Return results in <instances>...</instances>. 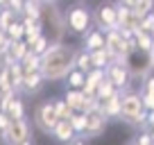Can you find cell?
<instances>
[{
	"instance_id": "cell-10",
	"label": "cell",
	"mask_w": 154,
	"mask_h": 145,
	"mask_svg": "<svg viewBox=\"0 0 154 145\" xmlns=\"http://www.w3.org/2000/svg\"><path fill=\"white\" fill-rule=\"evenodd\" d=\"M106 122H109V118L104 116L102 106H95V109H91V111L86 113V131H84V136H86V138H95V136L104 134Z\"/></svg>"
},
{
	"instance_id": "cell-18",
	"label": "cell",
	"mask_w": 154,
	"mask_h": 145,
	"mask_svg": "<svg viewBox=\"0 0 154 145\" xmlns=\"http://www.w3.org/2000/svg\"><path fill=\"white\" fill-rule=\"evenodd\" d=\"M134 43H136V48L143 50V52H152V48H154L152 34L145 32V29H136L134 32Z\"/></svg>"
},
{
	"instance_id": "cell-9",
	"label": "cell",
	"mask_w": 154,
	"mask_h": 145,
	"mask_svg": "<svg viewBox=\"0 0 154 145\" xmlns=\"http://www.w3.org/2000/svg\"><path fill=\"white\" fill-rule=\"evenodd\" d=\"M104 75L113 82V86L118 88V91H125V88L129 86L131 75H129V70H127L125 59H113V61L104 68Z\"/></svg>"
},
{
	"instance_id": "cell-8",
	"label": "cell",
	"mask_w": 154,
	"mask_h": 145,
	"mask_svg": "<svg viewBox=\"0 0 154 145\" xmlns=\"http://www.w3.org/2000/svg\"><path fill=\"white\" fill-rule=\"evenodd\" d=\"M125 63H127L129 75H134V77H145V75L152 72V68H154L152 66V54L143 52V50H138V48H131L129 52H127Z\"/></svg>"
},
{
	"instance_id": "cell-30",
	"label": "cell",
	"mask_w": 154,
	"mask_h": 145,
	"mask_svg": "<svg viewBox=\"0 0 154 145\" xmlns=\"http://www.w3.org/2000/svg\"><path fill=\"white\" fill-rule=\"evenodd\" d=\"M140 97H143V104L147 111H152L154 109V93H140Z\"/></svg>"
},
{
	"instance_id": "cell-37",
	"label": "cell",
	"mask_w": 154,
	"mask_h": 145,
	"mask_svg": "<svg viewBox=\"0 0 154 145\" xmlns=\"http://www.w3.org/2000/svg\"><path fill=\"white\" fill-rule=\"evenodd\" d=\"M7 2H9V0H0V7H5V5H7Z\"/></svg>"
},
{
	"instance_id": "cell-21",
	"label": "cell",
	"mask_w": 154,
	"mask_h": 145,
	"mask_svg": "<svg viewBox=\"0 0 154 145\" xmlns=\"http://www.w3.org/2000/svg\"><path fill=\"white\" fill-rule=\"evenodd\" d=\"M7 72H9V82H11V86H14V91H18L20 82H23V66H20V61L7 63Z\"/></svg>"
},
{
	"instance_id": "cell-29",
	"label": "cell",
	"mask_w": 154,
	"mask_h": 145,
	"mask_svg": "<svg viewBox=\"0 0 154 145\" xmlns=\"http://www.w3.org/2000/svg\"><path fill=\"white\" fill-rule=\"evenodd\" d=\"M140 93H154V72H147L143 77V86H140Z\"/></svg>"
},
{
	"instance_id": "cell-5",
	"label": "cell",
	"mask_w": 154,
	"mask_h": 145,
	"mask_svg": "<svg viewBox=\"0 0 154 145\" xmlns=\"http://www.w3.org/2000/svg\"><path fill=\"white\" fill-rule=\"evenodd\" d=\"M93 16V25L102 32H109V29H116L118 27V2H100L95 9L91 11Z\"/></svg>"
},
{
	"instance_id": "cell-25",
	"label": "cell",
	"mask_w": 154,
	"mask_h": 145,
	"mask_svg": "<svg viewBox=\"0 0 154 145\" xmlns=\"http://www.w3.org/2000/svg\"><path fill=\"white\" fill-rule=\"evenodd\" d=\"M54 109H57V116H59V120H70L72 118V109L68 106V102L63 100V97H59V100H54Z\"/></svg>"
},
{
	"instance_id": "cell-20",
	"label": "cell",
	"mask_w": 154,
	"mask_h": 145,
	"mask_svg": "<svg viewBox=\"0 0 154 145\" xmlns=\"http://www.w3.org/2000/svg\"><path fill=\"white\" fill-rule=\"evenodd\" d=\"M91 63L93 68H106L111 63V54L106 48H97V50H91Z\"/></svg>"
},
{
	"instance_id": "cell-22",
	"label": "cell",
	"mask_w": 154,
	"mask_h": 145,
	"mask_svg": "<svg viewBox=\"0 0 154 145\" xmlns=\"http://www.w3.org/2000/svg\"><path fill=\"white\" fill-rule=\"evenodd\" d=\"M75 68L77 70H82V72H88L93 68V63H91V52L88 50H77V54H75Z\"/></svg>"
},
{
	"instance_id": "cell-39",
	"label": "cell",
	"mask_w": 154,
	"mask_h": 145,
	"mask_svg": "<svg viewBox=\"0 0 154 145\" xmlns=\"http://www.w3.org/2000/svg\"><path fill=\"white\" fill-rule=\"evenodd\" d=\"M149 34H152V39H154V29H152V32H149Z\"/></svg>"
},
{
	"instance_id": "cell-16",
	"label": "cell",
	"mask_w": 154,
	"mask_h": 145,
	"mask_svg": "<svg viewBox=\"0 0 154 145\" xmlns=\"http://www.w3.org/2000/svg\"><path fill=\"white\" fill-rule=\"evenodd\" d=\"M2 111L9 116V120H18V118H25V102L14 93V95L7 100V104L2 106Z\"/></svg>"
},
{
	"instance_id": "cell-2",
	"label": "cell",
	"mask_w": 154,
	"mask_h": 145,
	"mask_svg": "<svg viewBox=\"0 0 154 145\" xmlns=\"http://www.w3.org/2000/svg\"><path fill=\"white\" fill-rule=\"evenodd\" d=\"M41 2V23H43V34L50 41H63L66 36V18L59 11L54 0H38Z\"/></svg>"
},
{
	"instance_id": "cell-19",
	"label": "cell",
	"mask_w": 154,
	"mask_h": 145,
	"mask_svg": "<svg viewBox=\"0 0 154 145\" xmlns=\"http://www.w3.org/2000/svg\"><path fill=\"white\" fill-rule=\"evenodd\" d=\"M5 34L9 36V41H20V39H25V25H23V20H20V16H18L16 20H11V23L5 27Z\"/></svg>"
},
{
	"instance_id": "cell-32",
	"label": "cell",
	"mask_w": 154,
	"mask_h": 145,
	"mask_svg": "<svg viewBox=\"0 0 154 145\" xmlns=\"http://www.w3.org/2000/svg\"><path fill=\"white\" fill-rule=\"evenodd\" d=\"M7 43H9V36L5 34V29H0V52L7 48Z\"/></svg>"
},
{
	"instance_id": "cell-14",
	"label": "cell",
	"mask_w": 154,
	"mask_h": 145,
	"mask_svg": "<svg viewBox=\"0 0 154 145\" xmlns=\"http://www.w3.org/2000/svg\"><path fill=\"white\" fill-rule=\"evenodd\" d=\"M106 43V34L97 27H91L86 34H84V50H97V48H104Z\"/></svg>"
},
{
	"instance_id": "cell-4",
	"label": "cell",
	"mask_w": 154,
	"mask_h": 145,
	"mask_svg": "<svg viewBox=\"0 0 154 145\" xmlns=\"http://www.w3.org/2000/svg\"><path fill=\"white\" fill-rule=\"evenodd\" d=\"M63 18H66V29L72 32V34H77V36H84L93 25L91 9H88L86 5H82V2L70 5L66 9V14H63Z\"/></svg>"
},
{
	"instance_id": "cell-28",
	"label": "cell",
	"mask_w": 154,
	"mask_h": 145,
	"mask_svg": "<svg viewBox=\"0 0 154 145\" xmlns=\"http://www.w3.org/2000/svg\"><path fill=\"white\" fill-rule=\"evenodd\" d=\"M136 143H138V145H154L152 131H143V129H140L138 134H136Z\"/></svg>"
},
{
	"instance_id": "cell-24",
	"label": "cell",
	"mask_w": 154,
	"mask_h": 145,
	"mask_svg": "<svg viewBox=\"0 0 154 145\" xmlns=\"http://www.w3.org/2000/svg\"><path fill=\"white\" fill-rule=\"evenodd\" d=\"M70 125H72V129H75L77 136H84V131H86V113L84 111H75L72 118H70Z\"/></svg>"
},
{
	"instance_id": "cell-15",
	"label": "cell",
	"mask_w": 154,
	"mask_h": 145,
	"mask_svg": "<svg viewBox=\"0 0 154 145\" xmlns=\"http://www.w3.org/2000/svg\"><path fill=\"white\" fill-rule=\"evenodd\" d=\"M50 136H54V140H59L61 145H66L68 140H72L77 134H75V129H72L70 120H57V125H54V129H52Z\"/></svg>"
},
{
	"instance_id": "cell-38",
	"label": "cell",
	"mask_w": 154,
	"mask_h": 145,
	"mask_svg": "<svg viewBox=\"0 0 154 145\" xmlns=\"http://www.w3.org/2000/svg\"><path fill=\"white\" fill-rule=\"evenodd\" d=\"M149 54H152V66H154V48H152V52H149Z\"/></svg>"
},
{
	"instance_id": "cell-33",
	"label": "cell",
	"mask_w": 154,
	"mask_h": 145,
	"mask_svg": "<svg viewBox=\"0 0 154 145\" xmlns=\"http://www.w3.org/2000/svg\"><path fill=\"white\" fill-rule=\"evenodd\" d=\"M66 145H88V143H86V136H75V138L68 140Z\"/></svg>"
},
{
	"instance_id": "cell-11",
	"label": "cell",
	"mask_w": 154,
	"mask_h": 145,
	"mask_svg": "<svg viewBox=\"0 0 154 145\" xmlns=\"http://www.w3.org/2000/svg\"><path fill=\"white\" fill-rule=\"evenodd\" d=\"M43 75H41V70H32V72H23V82H20V91L25 93H38V88L43 86Z\"/></svg>"
},
{
	"instance_id": "cell-35",
	"label": "cell",
	"mask_w": 154,
	"mask_h": 145,
	"mask_svg": "<svg viewBox=\"0 0 154 145\" xmlns=\"http://www.w3.org/2000/svg\"><path fill=\"white\" fill-rule=\"evenodd\" d=\"M136 0H118V5H125V7H134Z\"/></svg>"
},
{
	"instance_id": "cell-31",
	"label": "cell",
	"mask_w": 154,
	"mask_h": 145,
	"mask_svg": "<svg viewBox=\"0 0 154 145\" xmlns=\"http://www.w3.org/2000/svg\"><path fill=\"white\" fill-rule=\"evenodd\" d=\"M9 122H11V120H9V116H7V113L0 109V136H2V131L9 127Z\"/></svg>"
},
{
	"instance_id": "cell-34",
	"label": "cell",
	"mask_w": 154,
	"mask_h": 145,
	"mask_svg": "<svg viewBox=\"0 0 154 145\" xmlns=\"http://www.w3.org/2000/svg\"><path fill=\"white\" fill-rule=\"evenodd\" d=\"M145 127H149V131H154V109L147 111V122H145Z\"/></svg>"
},
{
	"instance_id": "cell-27",
	"label": "cell",
	"mask_w": 154,
	"mask_h": 145,
	"mask_svg": "<svg viewBox=\"0 0 154 145\" xmlns=\"http://www.w3.org/2000/svg\"><path fill=\"white\" fill-rule=\"evenodd\" d=\"M18 18V14H16L14 9H11V7H0V29H5L7 25L11 23V20H16Z\"/></svg>"
},
{
	"instance_id": "cell-3",
	"label": "cell",
	"mask_w": 154,
	"mask_h": 145,
	"mask_svg": "<svg viewBox=\"0 0 154 145\" xmlns=\"http://www.w3.org/2000/svg\"><path fill=\"white\" fill-rule=\"evenodd\" d=\"M120 120L129 122L136 129H143L147 122V109L143 104V97L136 91H122V111H120Z\"/></svg>"
},
{
	"instance_id": "cell-12",
	"label": "cell",
	"mask_w": 154,
	"mask_h": 145,
	"mask_svg": "<svg viewBox=\"0 0 154 145\" xmlns=\"http://www.w3.org/2000/svg\"><path fill=\"white\" fill-rule=\"evenodd\" d=\"M102 77H104V68H91V70L86 72V79H84V95L86 97H95V88L97 84L102 82Z\"/></svg>"
},
{
	"instance_id": "cell-13",
	"label": "cell",
	"mask_w": 154,
	"mask_h": 145,
	"mask_svg": "<svg viewBox=\"0 0 154 145\" xmlns=\"http://www.w3.org/2000/svg\"><path fill=\"white\" fill-rule=\"evenodd\" d=\"M102 111H104V116L109 118V120L120 118V111H122V91H118L116 95H111L109 100L102 102Z\"/></svg>"
},
{
	"instance_id": "cell-7",
	"label": "cell",
	"mask_w": 154,
	"mask_h": 145,
	"mask_svg": "<svg viewBox=\"0 0 154 145\" xmlns=\"http://www.w3.org/2000/svg\"><path fill=\"white\" fill-rule=\"evenodd\" d=\"M57 120H59V116H57V109H54V100H45L34 109V127L38 131L52 134Z\"/></svg>"
},
{
	"instance_id": "cell-26",
	"label": "cell",
	"mask_w": 154,
	"mask_h": 145,
	"mask_svg": "<svg viewBox=\"0 0 154 145\" xmlns=\"http://www.w3.org/2000/svg\"><path fill=\"white\" fill-rule=\"evenodd\" d=\"M152 7H154V0H136L134 7H131V11L143 18V16H147L149 11H152Z\"/></svg>"
},
{
	"instance_id": "cell-6",
	"label": "cell",
	"mask_w": 154,
	"mask_h": 145,
	"mask_svg": "<svg viewBox=\"0 0 154 145\" xmlns=\"http://www.w3.org/2000/svg\"><path fill=\"white\" fill-rule=\"evenodd\" d=\"M0 138L5 140L7 145H32V125L25 118L11 120Z\"/></svg>"
},
{
	"instance_id": "cell-1",
	"label": "cell",
	"mask_w": 154,
	"mask_h": 145,
	"mask_svg": "<svg viewBox=\"0 0 154 145\" xmlns=\"http://www.w3.org/2000/svg\"><path fill=\"white\" fill-rule=\"evenodd\" d=\"M77 50L63 41H52L43 54H41V75L45 82H61L68 77V72L75 68Z\"/></svg>"
},
{
	"instance_id": "cell-23",
	"label": "cell",
	"mask_w": 154,
	"mask_h": 145,
	"mask_svg": "<svg viewBox=\"0 0 154 145\" xmlns=\"http://www.w3.org/2000/svg\"><path fill=\"white\" fill-rule=\"evenodd\" d=\"M84 79H86V72H82V70H77V68H72L63 82H66L68 88H82V86H84Z\"/></svg>"
},
{
	"instance_id": "cell-17",
	"label": "cell",
	"mask_w": 154,
	"mask_h": 145,
	"mask_svg": "<svg viewBox=\"0 0 154 145\" xmlns=\"http://www.w3.org/2000/svg\"><path fill=\"white\" fill-rule=\"evenodd\" d=\"M116 93H118V88H116V86H113V82H111V79L104 75V77H102V82L97 84V88H95V100L102 104L104 100H109V97H111V95H116Z\"/></svg>"
},
{
	"instance_id": "cell-36",
	"label": "cell",
	"mask_w": 154,
	"mask_h": 145,
	"mask_svg": "<svg viewBox=\"0 0 154 145\" xmlns=\"http://www.w3.org/2000/svg\"><path fill=\"white\" fill-rule=\"evenodd\" d=\"M125 145H138V143H136V138H131V140H127Z\"/></svg>"
}]
</instances>
